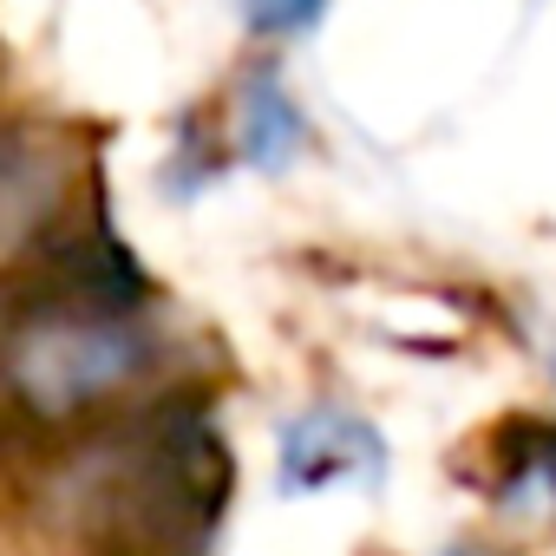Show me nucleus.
<instances>
[{
    "label": "nucleus",
    "mask_w": 556,
    "mask_h": 556,
    "mask_svg": "<svg viewBox=\"0 0 556 556\" xmlns=\"http://www.w3.org/2000/svg\"><path fill=\"white\" fill-rule=\"evenodd\" d=\"M229 497V452L197 406L138 419L86 478V523L112 556H203Z\"/></svg>",
    "instance_id": "f257e3e1"
},
{
    "label": "nucleus",
    "mask_w": 556,
    "mask_h": 556,
    "mask_svg": "<svg viewBox=\"0 0 556 556\" xmlns=\"http://www.w3.org/2000/svg\"><path fill=\"white\" fill-rule=\"evenodd\" d=\"M144 367H151V334L131 315L79 302H40L0 341V380L34 419H79L138 387Z\"/></svg>",
    "instance_id": "f03ea898"
},
{
    "label": "nucleus",
    "mask_w": 556,
    "mask_h": 556,
    "mask_svg": "<svg viewBox=\"0 0 556 556\" xmlns=\"http://www.w3.org/2000/svg\"><path fill=\"white\" fill-rule=\"evenodd\" d=\"M380 471V439L354 426L348 413H308L282 432V484L289 491H328Z\"/></svg>",
    "instance_id": "7ed1b4c3"
},
{
    "label": "nucleus",
    "mask_w": 556,
    "mask_h": 556,
    "mask_svg": "<svg viewBox=\"0 0 556 556\" xmlns=\"http://www.w3.org/2000/svg\"><path fill=\"white\" fill-rule=\"evenodd\" d=\"M295 144H302V112L289 105V92L268 73H255L242 86V157L275 170L282 157H295Z\"/></svg>",
    "instance_id": "20e7f679"
},
{
    "label": "nucleus",
    "mask_w": 556,
    "mask_h": 556,
    "mask_svg": "<svg viewBox=\"0 0 556 556\" xmlns=\"http://www.w3.org/2000/svg\"><path fill=\"white\" fill-rule=\"evenodd\" d=\"M328 0H242V21L255 34H308Z\"/></svg>",
    "instance_id": "39448f33"
}]
</instances>
